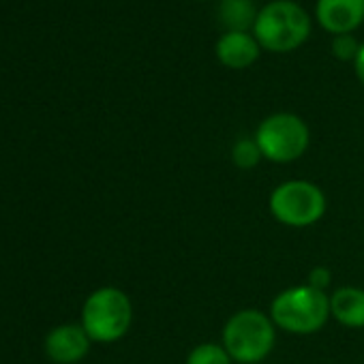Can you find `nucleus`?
<instances>
[{
    "instance_id": "nucleus-1",
    "label": "nucleus",
    "mask_w": 364,
    "mask_h": 364,
    "mask_svg": "<svg viewBox=\"0 0 364 364\" xmlns=\"http://www.w3.org/2000/svg\"><path fill=\"white\" fill-rule=\"evenodd\" d=\"M270 317L277 328L306 336L319 332L330 317V296L311 285L287 287L270 304Z\"/></svg>"
},
{
    "instance_id": "nucleus-2",
    "label": "nucleus",
    "mask_w": 364,
    "mask_h": 364,
    "mask_svg": "<svg viewBox=\"0 0 364 364\" xmlns=\"http://www.w3.org/2000/svg\"><path fill=\"white\" fill-rule=\"evenodd\" d=\"M277 341V326L270 315L257 309L234 313L223 328V347L240 364H257L270 355Z\"/></svg>"
},
{
    "instance_id": "nucleus-3",
    "label": "nucleus",
    "mask_w": 364,
    "mask_h": 364,
    "mask_svg": "<svg viewBox=\"0 0 364 364\" xmlns=\"http://www.w3.org/2000/svg\"><path fill=\"white\" fill-rule=\"evenodd\" d=\"M133 321V304L118 287L95 289L82 309V328L97 343L120 341Z\"/></svg>"
},
{
    "instance_id": "nucleus-4",
    "label": "nucleus",
    "mask_w": 364,
    "mask_h": 364,
    "mask_svg": "<svg viewBox=\"0 0 364 364\" xmlns=\"http://www.w3.org/2000/svg\"><path fill=\"white\" fill-rule=\"evenodd\" d=\"M253 28L262 48L270 52H291L306 41L311 20L306 11L291 0H274L257 14Z\"/></svg>"
},
{
    "instance_id": "nucleus-5",
    "label": "nucleus",
    "mask_w": 364,
    "mask_h": 364,
    "mask_svg": "<svg viewBox=\"0 0 364 364\" xmlns=\"http://www.w3.org/2000/svg\"><path fill=\"white\" fill-rule=\"evenodd\" d=\"M270 215L287 228H311L328 210L326 193L311 180H287L268 198Z\"/></svg>"
},
{
    "instance_id": "nucleus-6",
    "label": "nucleus",
    "mask_w": 364,
    "mask_h": 364,
    "mask_svg": "<svg viewBox=\"0 0 364 364\" xmlns=\"http://www.w3.org/2000/svg\"><path fill=\"white\" fill-rule=\"evenodd\" d=\"M255 141L266 161L285 165L298 161L306 152L311 144V133L302 118L281 112L262 120L255 131Z\"/></svg>"
},
{
    "instance_id": "nucleus-7",
    "label": "nucleus",
    "mask_w": 364,
    "mask_h": 364,
    "mask_svg": "<svg viewBox=\"0 0 364 364\" xmlns=\"http://www.w3.org/2000/svg\"><path fill=\"white\" fill-rule=\"evenodd\" d=\"M90 349V336L82 326L65 323L54 328L46 338V351L56 364H77Z\"/></svg>"
},
{
    "instance_id": "nucleus-8",
    "label": "nucleus",
    "mask_w": 364,
    "mask_h": 364,
    "mask_svg": "<svg viewBox=\"0 0 364 364\" xmlns=\"http://www.w3.org/2000/svg\"><path fill=\"white\" fill-rule=\"evenodd\" d=\"M319 24L334 35H347L364 20V0H319Z\"/></svg>"
},
{
    "instance_id": "nucleus-9",
    "label": "nucleus",
    "mask_w": 364,
    "mask_h": 364,
    "mask_svg": "<svg viewBox=\"0 0 364 364\" xmlns=\"http://www.w3.org/2000/svg\"><path fill=\"white\" fill-rule=\"evenodd\" d=\"M219 60L230 69H247L259 56V43L247 33H225L217 43Z\"/></svg>"
},
{
    "instance_id": "nucleus-10",
    "label": "nucleus",
    "mask_w": 364,
    "mask_h": 364,
    "mask_svg": "<svg viewBox=\"0 0 364 364\" xmlns=\"http://www.w3.org/2000/svg\"><path fill=\"white\" fill-rule=\"evenodd\" d=\"M330 317L351 330L364 328V289L353 285L338 287L330 296Z\"/></svg>"
},
{
    "instance_id": "nucleus-11",
    "label": "nucleus",
    "mask_w": 364,
    "mask_h": 364,
    "mask_svg": "<svg viewBox=\"0 0 364 364\" xmlns=\"http://www.w3.org/2000/svg\"><path fill=\"white\" fill-rule=\"evenodd\" d=\"M219 20L230 33H247V28L255 26L257 11L251 0H221Z\"/></svg>"
},
{
    "instance_id": "nucleus-12",
    "label": "nucleus",
    "mask_w": 364,
    "mask_h": 364,
    "mask_svg": "<svg viewBox=\"0 0 364 364\" xmlns=\"http://www.w3.org/2000/svg\"><path fill=\"white\" fill-rule=\"evenodd\" d=\"M234 360L230 358L228 349L219 343H200L196 345L185 364H232Z\"/></svg>"
},
{
    "instance_id": "nucleus-13",
    "label": "nucleus",
    "mask_w": 364,
    "mask_h": 364,
    "mask_svg": "<svg viewBox=\"0 0 364 364\" xmlns=\"http://www.w3.org/2000/svg\"><path fill=\"white\" fill-rule=\"evenodd\" d=\"M262 150L255 141V137H242L232 148V161L238 169H253L262 161Z\"/></svg>"
},
{
    "instance_id": "nucleus-14",
    "label": "nucleus",
    "mask_w": 364,
    "mask_h": 364,
    "mask_svg": "<svg viewBox=\"0 0 364 364\" xmlns=\"http://www.w3.org/2000/svg\"><path fill=\"white\" fill-rule=\"evenodd\" d=\"M358 52H360V46L351 35H338L332 41V54L338 60H355Z\"/></svg>"
},
{
    "instance_id": "nucleus-15",
    "label": "nucleus",
    "mask_w": 364,
    "mask_h": 364,
    "mask_svg": "<svg viewBox=\"0 0 364 364\" xmlns=\"http://www.w3.org/2000/svg\"><path fill=\"white\" fill-rule=\"evenodd\" d=\"M330 281H332V272L326 266L311 268V272L306 277V285H311L313 289H319V291H326L330 287Z\"/></svg>"
},
{
    "instance_id": "nucleus-16",
    "label": "nucleus",
    "mask_w": 364,
    "mask_h": 364,
    "mask_svg": "<svg viewBox=\"0 0 364 364\" xmlns=\"http://www.w3.org/2000/svg\"><path fill=\"white\" fill-rule=\"evenodd\" d=\"M353 65H355V75H358V80L364 84V43L360 46V52H358Z\"/></svg>"
}]
</instances>
